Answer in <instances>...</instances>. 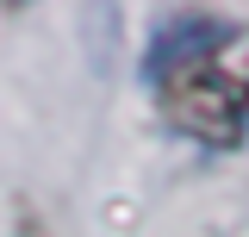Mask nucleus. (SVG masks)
Masks as SVG:
<instances>
[{
	"label": "nucleus",
	"mask_w": 249,
	"mask_h": 237,
	"mask_svg": "<svg viewBox=\"0 0 249 237\" xmlns=\"http://www.w3.org/2000/svg\"><path fill=\"white\" fill-rule=\"evenodd\" d=\"M156 88L162 113L206 150H237L249 131V25H181L156 44Z\"/></svg>",
	"instance_id": "nucleus-1"
}]
</instances>
